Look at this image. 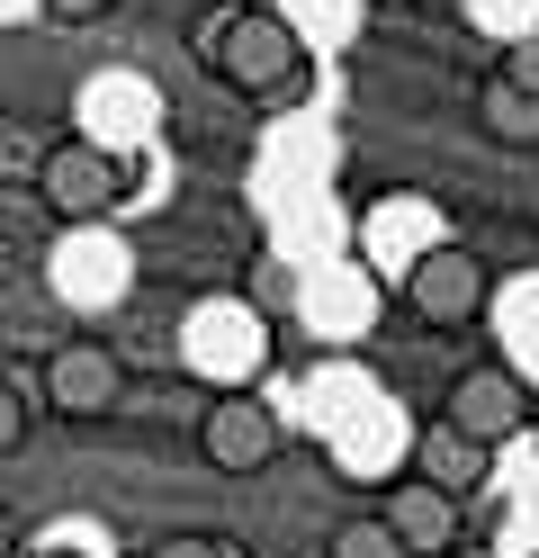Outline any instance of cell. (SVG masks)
<instances>
[{
  "mask_svg": "<svg viewBox=\"0 0 539 558\" xmlns=\"http://www.w3.org/2000/svg\"><path fill=\"white\" fill-rule=\"evenodd\" d=\"M198 63H207V82L234 90V99H279L306 73V37L279 10H216L198 27Z\"/></svg>",
  "mask_w": 539,
  "mask_h": 558,
  "instance_id": "obj_1",
  "label": "cell"
},
{
  "mask_svg": "<svg viewBox=\"0 0 539 558\" xmlns=\"http://www.w3.org/2000/svg\"><path fill=\"white\" fill-rule=\"evenodd\" d=\"M494 73H503V82H522V90L539 99V27H522V37L503 46V63H494Z\"/></svg>",
  "mask_w": 539,
  "mask_h": 558,
  "instance_id": "obj_13",
  "label": "cell"
},
{
  "mask_svg": "<svg viewBox=\"0 0 539 558\" xmlns=\"http://www.w3.org/2000/svg\"><path fill=\"white\" fill-rule=\"evenodd\" d=\"M486 469H494V450H486V441H467L458 424H441V414L414 433V477H422V486H441V496H477Z\"/></svg>",
  "mask_w": 539,
  "mask_h": 558,
  "instance_id": "obj_8",
  "label": "cell"
},
{
  "mask_svg": "<svg viewBox=\"0 0 539 558\" xmlns=\"http://www.w3.org/2000/svg\"><path fill=\"white\" fill-rule=\"evenodd\" d=\"M378 513H387V532L405 541L414 558H441V549L458 541V496H441V486H422L414 469H405V477H395L387 496H378Z\"/></svg>",
  "mask_w": 539,
  "mask_h": 558,
  "instance_id": "obj_7",
  "label": "cell"
},
{
  "mask_svg": "<svg viewBox=\"0 0 539 558\" xmlns=\"http://www.w3.org/2000/svg\"><path fill=\"white\" fill-rule=\"evenodd\" d=\"M27 558H90V549H72V541H46V549H27Z\"/></svg>",
  "mask_w": 539,
  "mask_h": 558,
  "instance_id": "obj_15",
  "label": "cell"
},
{
  "mask_svg": "<svg viewBox=\"0 0 539 558\" xmlns=\"http://www.w3.org/2000/svg\"><path fill=\"white\" fill-rule=\"evenodd\" d=\"M108 10H118V0H46V19H54V27H99Z\"/></svg>",
  "mask_w": 539,
  "mask_h": 558,
  "instance_id": "obj_14",
  "label": "cell"
},
{
  "mask_svg": "<svg viewBox=\"0 0 539 558\" xmlns=\"http://www.w3.org/2000/svg\"><path fill=\"white\" fill-rule=\"evenodd\" d=\"M135 181H144V162L135 154H108V145H90V135H54L46 154H36V207H46L54 226H108L118 207L135 198Z\"/></svg>",
  "mask_w": 539,
  "mask_h": 558,
  "instance_id": "obj_2",
  "label": "cell"
},
{
  "mask_svg": "<svg viewBox=\"0 0 539 558\" xmlns=\"http://www.w3.org/2000/svg\"><path fill=\"white\" fill-rule=\"evenodd\" d=\"M126 352L118 342H99V333H63L54 352H46V369H36V397H46V414L54 424H108V414L126 405Z\"/></svg>",
  "mask_w": 539,
  "mask_h": 558,
  "instance_id": "obj_3",
  "label": "cell"
},
{
  "mask_svg": "<svg viewBox=\"0 0 539 558\" xmlns=\"http://www.w3.org/2000/svg\"><path fill=\"white\" fill-rule=\"evenodd\" d=\"M369 10H422V0H369Z\"/></svg>",
  "mask_w": 539,
  "mask_h": 558,
  "instance_id": "obj_16",
  "label": "cell"
},
{
  "mask_svg": "<svg viewBox=\"0 0 539 558\" xmlns=\"http://www.w3.org/2000/svg\"><path fill=\"white\" fill-rule=\"evenodd\" d=\"M486 306H494L486 253H467V243H431V253L405 262V316L422 333H467V325H486Z\"/></svg>",
  "mask_w": 539,
  "mask_h": 558,
  "instance_id": "obj_4",
  "label": "cell"
},
{
  "mask_svg": "<svg viewBox=\"0 0 539 558\" xmlns=\"http://www.w3.org/2000/svg\"><path fill=\"white\" fill-rule=\"evenodd\" d=\"M441 424H458L467 441L503 450V441L530 424V388H522V369H503V361H467L450 388H441Z\"/></svg>",
  "mask_w": 539,
  "mask_h": 558,
  "instance_id": "obj_6",
  "label": "cell"
},
{
  "mask_svg": "<svg viewBox=\"0 0 539 558\" xmlns=\"http://www.w3.org/2000/svg\"><path fill=\"white\" fill-rule=\"evenodd\" d=\"M323 558H414V549H405V541L387 532V513H351L342 532L323 541Z\"/></svg>",
  "mask_w": 539,
  "mask_h": 558,
  "instance_id": "obj_10",
  "label": "cell"
},
{
  "mask_svg": "<svg viewBox=\"0 0 539 558\" xmlns=\"http://www.w3.org/2000/svg\"><path fill=\"white\" fill-rule=\"evenodd\" d=\"M477 135L503 145V154H539V99H530L522 82L486 73V82H477Z\"/></svg>",
  "mask_w": 539,
  "mask_h": 558,
  "instance_id": "obj_9",
  "label": "cell"
},
{
  "mask_svg": "<svg viewBox=\"0 0 539 558\" xmlns=\"http://www.w3.org/2000/svg\"><path fill=\"white\" fill-rule=\"evenodd\" d=\"M144 558H252L243 541H225V532H162Z\"/></svg>",
  "mask_w": 539,
  "mask_h": 558,
  "instance_id": "obj_11",
  "label": "cell"
},
{
  "mask_svg": "<svg viewBox=\"0 0 539 558\" xmlns=\"http://www.w3.org/2000/svg\"><path fill=\"white\" fill-rule=\"evenodd\" d=\"M27 433H36L27 388H19V378H0V460H19V450H27Z\"/></svg>",
  "mask_w": 539,
  "mask_h": 558,
  "instance_id": "obj_12",
  "label": "cell"
},
{
  "mask_svg": "<svg viewBox=\"0 0 539 558\" xmlns=\"http://www.w3.org/2000/svg\"><path fill=\"white\" fill-rule=\"evenodd\" d=\"M279 450H287V433H279V414L252 397V388H216L198 405V460L216 477H261Z\"/></svg>",
  "mask_w": 539,
  "mask_h": 558,
  "instance_id": "obj_5",
  "label": "cell"
}]
</instances>
